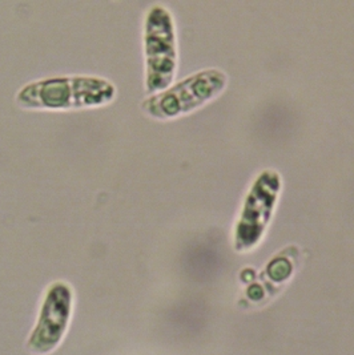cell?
<instances>
[{
	"mask_svg": "<svg viewBox=\"0 0 354 355\" xmlns=\"http://www.w3.org/2000/svg\"><path fill=\"white\" fill-rule=\"evenodd\" d=\"M117 88L112 81L94 75L52 76L31 81L17 94V104L30 111H79L113 103Z\"/></svg>",
	"mask_w": 354,
	"mask_h": 355,
	"instance_id": "1",
	"label": "cell"
},
{
	"mask_svg": "<svg viewBox=\"0 0 354 355\" xmlns=\"http://www.w3.org/2000/svg\"><path fill=\"white\" fill-rule=\"evenodd\" d=\"M145 89L149 95L159 94L172 85L178 64L176 27L169 10L152 6L143 24Z\"/></svg>",
	"mask_w": 354,
	"mask_h": 355,
	"instance_id": "2",
	"label": "cell"
},
{
	"mask_svg": "<svg viewBox=\"0 0 354 355\" xmlns=\"http://www.w3.org/2000/svg\"><path fill=\"white\" fill-rule=\"evenodd\" d=\"M226 85V75L219 69H205L172 84L159 94L145 97L143 112L156 120H172L194 112L214 97Z\"/></svg>",
	"mask_w": 354,
	"mask_h": 355,
	"instance_id": "3",
	"label": "cell"
},
{
	"mask_svg": "<svg viewBox=\"0 0 354 355\" xmlns=\"http://www.w3.org/2000/svg\"><path fill=\"white\" fill-rule=\"evenodd\" d=\"M74 305V291L65 281L51 284L46 291L28 347L33 353L52 352L65 337Z\"/></svg>",
	"mask_w": 354,
	"mask_h": 355,
	"instance_id": "4",
	"label": "cell"
},
{
	"mask_svg": "<svg viewBox=\"0 0 354 355\" xmlns=\"http://www.w3.org/2000/svg\"><path fill=\"white\" fill-rule=\"evenodd\" d=\"M280 189L281 178L277 172L265 171L256 178L246 197L242 221L239 224L237 239L242 246H251L260 239L262 229L269 220Z\"/></svg>",
	"mask_w": 354,
	"mask_h": 355,
	"instance_id": "5",
	"label": "cell"
}]
</instances>
